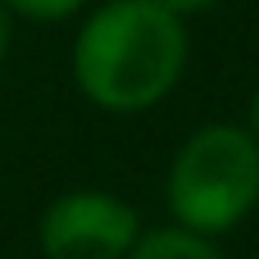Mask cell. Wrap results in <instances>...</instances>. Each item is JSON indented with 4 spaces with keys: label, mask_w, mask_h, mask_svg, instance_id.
Returning <instances> with one entry per match:
<instances>
[{
    "label": "cell",
    "mask_w": 259,
    "mask_h": 259,
    "mask_svg": "<svg viewBox=\"0 0 259 259\" xmlns=\"http://www.w3.org/2000/svg\"><path fill=\"white\" fill-rule=\"evenodd\" d=\"M246 127L255 132V141H259V87H255V96H250V105H246Z\"/></svg>",
    "instance_id": "8"
},
{
    "label": "cell",
    "mask_w": 259,
    "mask_h": 259,
    "mask_svg": "<svg viewBox=\"0 0 259 259\" xmlns=\"http://www.w3.org/2000/svg\"><path fill=\"white\" fill-rule=\"evenodd\" d=\"M164 209L196 237H228L259 209V141L246 123H200L173 150Z\"/></svg>",
    "instance_id": "2"
},
{
    "label": "cell",
    "mask_w": 259,
    "mask_h": 259,
    "mask_svg": "<svg viewBox=\"0 0 259 259\" xmlns=\"http://www.w3.org/2000/svg\"><path fill=\"white\" fill-rule=\"evenodd\" d=\"M255 259H259V255H255Z\"/></svg>",
    "instance_id": "9"
},
{
    "label": "cell",
    "mask_w": 259,
    "mask_h": 259,
    "mask_svg": "<svg viewBox=\"0 0 259 259\" xmlns=\"http://www.w3.org/2000/svg\"><path fill=\"white\" fill-rule=\"evenodd\" d=\"M141 232L137 205L105 187H68L36 214L41 259H127Z\"/></svg>",
    "instance_id": "3"
},
{
    "label": "cell",
    "mask_w": 259,
    "mask_h": 259,
    "mask_svg": "<svg viewBox=\"0 0 259 259\" xmlns=\"http://www.w3.org/2000/svg\"><path fill=\"white\" fill-rule=\"evenodd\" d=\"M9 18H23V23H68V18H82L96 0H0Z\"/></svg>",
    "instance_id": "5"
},
{
    "label": "cell",
    "mask_w": 259,
    "mask_h": 259,
    "mask_svg": "<svg viewBox=\"0 0 259 259\" xmlns=\"http://www.w3.org/2000/svg\"><path fill=\"white\" fill-rule=\"evenodd\" d=\"M164 9H173L178 18H196V14H209L214 5H223V0H159Z\"/></svg>",
    "instance_id": "6"
},
{
    "label": "cell",
    "mask_w": 259,
    "mask_h": 259,
    "mask_svg": "<svg viewBox=\"0 0 259 259\" xmlns=\"http://www.w3.org/2000/svg\"><path fill=\"white\" fill-rule=\"evenodd\" d=\"M191 59L187 18L159 0H96L68 46V73L87 105L114 118L164 105Z\"/></svg>",
    "instance_id": "1"
},
{
    "label": "cell",
    "mask_w": 259,
    "mask_h": 259,
    "mask_svg": "<svg viewBox=\"0 0 259 259\" xmlns=\"http://www.w3.org/2000/svg\"><path fill=\"white\" fill-rule=\"evenodd\" d=\"M9 27H14V18H9L5 5H0V68H5V59H9Z\"/></svg>",
    "instance_id": "7"
},
{
    "label": "cell",
    "mask_w": 259,
    "mask_h": 259,
    "mask_svg": "<svg viewBox=\"0 0 259 259\" xmlns=\"http://www.w3.org/2000/svg\"><path fill=\"white\" fill-rule=\"evenodd\" d=\"M127 259H228V255L219 250V241L196 237L178 223H164V228H146Z\"/></svg>",
    "instance_id": "4"
}]
</instances>
